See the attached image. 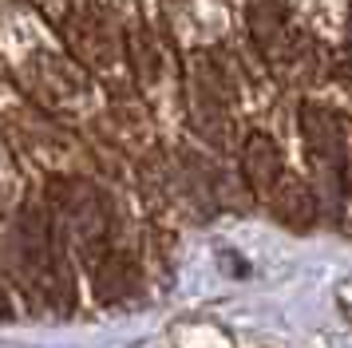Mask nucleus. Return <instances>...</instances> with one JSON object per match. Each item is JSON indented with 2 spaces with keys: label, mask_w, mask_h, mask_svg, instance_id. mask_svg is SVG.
<instances>
[{
  "label": "nucleus",
  "mask_w": 352,
  "mask_h": 348,
  "mask_svg": "<svg viewBox=\"0 0 352 348\" xmlns=\"http://www.w3.org/2000/svg\"><path fill=\"white\" fill-rule=\"evenodd\" d=\"M245 171L254 174V182H261V186L277 174V151H273V142L265 135H254L245 142Z\"/></svg>",
  "instance_id": "f257e3e1"
}]
</instances>
